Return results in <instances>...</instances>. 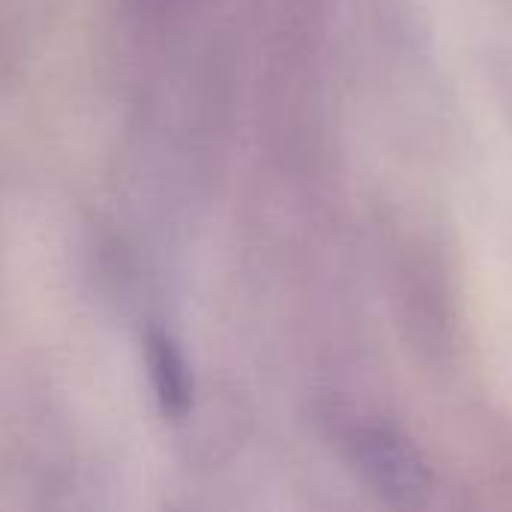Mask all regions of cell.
<instances>
[{
	"instance_id": "6da1fadb",
	"label": "cell",
	"mask_w": 512,
	"mask_h": 512,
	"mask_svg": "<svg viewBox=\"0 0 512 512\" xmlns=\"http://www.w3.org/2000/svg\"><path fill=\"white\" fill-rule=\"evenodd\" d=\"M147 366L162 411L168 417H183L189 411V369L180 348L165 333H150Z\"/></svg>"
}]
</instances>
